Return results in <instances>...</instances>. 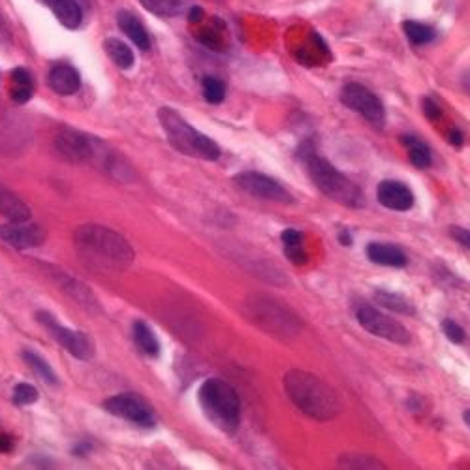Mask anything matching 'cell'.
I'll use <instances>...</instances> for the list:
<instances>
[{"instance_id": "cell-1", "label": "cell", "mask_w": 470, "mask_h": 470, "mask_svg": "<svg viewBox=\"0 0 470 470\" xmlns=\"http://www.w3.org/2000/svg\"><path fill=\"white\" fill-rule=\"evenodd\" d=\"M77 254L94 271L123 273L136 260L132 245L115 229L100 224H85L74 234Z\"/></svg>"}, {"instance_id": "cell-2", "label": "cell", "mask_w": 470, "mask_h": 470, "mask_svg": "<svg viewBox=\"0 0 470 470\" xmlns=\"http://www.w3.org/2000/svg\"><path fill=\"white\" fill-rule=\"evenodd\" d=\"M284 389L290 401L312 420L329 422L343 412L339 394L316 374L290 369L284 374Z\"/></svg>"}, {"instance_id": "cell-3", "label": "cell", "mask_w": 470, "mask_h": 470, "mask_svg": "<svg viewBox=\"0 0 470 470\" xmlns=\"http://www.w3.org/2000/svg\"><path fill=\"white\" fill-rule=\"evenodd\" d=\"M299 159L303 162L305 170L311 181L318 187V190L333 201L350 209L365 207V194L354 181L333 166L329 160L320 156L311 143H305L298 151Z\"/></svg>"}, {"instance_id": "cell-4", "label": "cell", "mask_w": 470, "mask_h": 470, "mask_svg": "<svg viewBox=\"0 0 470 470\" xmlns=\"http://www.w3.org/2000/svg\"><path fill=\"white\" fill-rule=\"evenodd\" d=\"M159 123L162 130L166 132L167 141L175 151L192 159L207 160V162L221 159V147L216 145V141L196 130L192 125H188L183 115H179L172 108H160Z\"/></svg>"}, {"instance_id": "cell-5", "label": "cell", "mask_w": 470, "mask_h": 470, "mask_svg": "<svg viewBox=\"0 0 470 470\" xmlns=\"http://www.w3.org/2000/svg\"><path fill=\"white\" fill-rule=\"evenodd\" d=\"M198 401L207 416L221 431L235 433L241 423V399L234 387L222 378H209L198 389Z\"/></svg>"}, {"instance_id": "cell-6", "label": "cell", "mask_w": 470, "mask_h": 470, "mask_svg": "<svg viewBox=\"0 0 470 470\" xmlns=\"http://www.w3.org/2000/svg\"><path fill=\"white\" fill-rule=\"evenodd\" d=\"M57 151L63 154V159L68 162H77V164H98L104 167L105 172H119L117 159L111 154L102 141L90 138L83 132L72 130V128H64L59 132L55 138Z\"/></svg>"}, {"instance_id": "cell-7", "label": "cell", "mask_w": 470, "mask_h": 470, "mask_svg": "<svg viewBox=\"0 0 470 470\" xmlns=\"http://www.w3.org/2000/svg\"><path fill=\"white\" fill-rule=\"evenodd\" d=\"M249 311L250 320L254 324L262 325L263 329L275 335L288 337L298 331L299 320L288 309H284L283 305L275 303L271 299H252Z\"/></svg>"}, {"instance_id": "cell-8", "label": "cell", "mask_w": 470, "mask_h": 470, "mask_svg": "<svg viewBox=\"0 0 470 470\" xmlns=\"http://www.w3.org/2000/svg\"><path fill=\"white\" fill-rule=\"evenodd\" d=\"M356 318L367 333H371L378 339L389 340L395 345H410L412 343V335L405 325L399 324L397 320L389 318L387 314L374 309V307L361 305L356 311Z\"/></svg>"}, {"instance_id": "cell-9", "label": "cell", "mask_w": 470, "mask_h": 470, "mask_svg": "<svg viewBox=\"0 0 470 470\" xmlns=\"http://www.w3.org/2000/svg\"><path fill=\"white\" fill-rule=\"evenodd\" d=\"M340 102L356 113H360L367 123L376 128H382L386 123V110L382 100L373 90L361 83H346L340 90Z\"/></svg>"}, {"instance_id": "cell-10", "label": "cell", "mask_w": 470, "mask_h": 470, "mask_svg": "<svg viewBox=\"0 0 470 470\" xmlns=\"http://www.w3.org/2000/svg\"><path fill=\"white\" fill-rule=\"evenodd\" d=\"M104 408L111 416L123 418L139 427H154L156 414L151 402H147L139 394H119L104 401Z\"/></svg>"}, {"instance_id": "cell-11", "label": "cell", "mask_w": 470, "mask_h": 470, "mask_svg": "<svg viewBox=\"0 0 470 470\" xmlns=\"http://www.w3.org/2000/svg\"><path fill=\"white\" fill-rule=\"evenodd\" d=\"M36 318L40 320V324L53 335V339L63 346L66 352L72 354L74 358H77V360L81 361H87L94 356V343H92V339H90L87 333L63 327L53 314H49V312L45 311L38 312Z\"/></svg>"}, {"instance_id": "cell-12", "label": "cell", "mask_w": 470, "mask_h": 470, "mask_svg": "<svg viewBox=\"0 0 470 470\" xmlns=\"http://www.w3.org/2000/svg\"><path fill=\"white\" fill-rule=\"evenodd\" d=\"M235 187L247 192L249 196L260 198V200L275 201V203H294L292 196L284 185L269 175H263L260 172H243L234 177Z\"/></svg>"}, {"instance_id": "cell-13", "label": "cell", "mask_w": 470, "mask_h": 470, "mask_svg": "<svg viewBox=\"0 0 470 470\" xmlns=\"http://www.w3.org/2000/svg\"><path fill=\"white\" fill-rule=\"evenodd\" d=\"M0 239L17 250L34 249L42 245L45 234L40 226L30 222H8L0 224Z\"/></svg>"}, {"instance_id": "cell-14", "label": "cell", "mask_w": 470, "mask_h": 470, "mask_svg": "<svg viewBox=\"0 0 470 470\" xmlns=\"http://www.w3.org/2000/svg\"><path fill=\"white\" fill-rule=\"evenodd\" d=\"M376 198L384 207L399 213L414 207V194L401 181H382L376 188Z\"/></svg>"}, {"instance_id": "cell-15", "label": "cell", "mask_w": 470, "mask_h": 470, "mask_svg": "<svg viewBox=\"0 0 470 470\" xmlns=\"http://www.w3.org/2000/svg\"><path fill=\"white\" fill-rule=\"evenodd\" d=\"M48 83L53 92L61 94V96H72L76 94L79 87H81V77L72 64H55L49 70Z\"/></svg>"}, {"instance_id": "cell-16", "label": "cell", "mask_w": 470, "mask_h": 470, "mask_svg": "<svg viewBox=\"0 0 470 470\" xmlns=\"http://www.w3.org/2000/svg\"><path fill=\"white\" fill-rule=\"evenodd\" d=\"M117 25L119 28L125 32L132 40V43L141 51H149L151 49V38L147 28L143 27V23L139 21V17L134 12L128 10H121L117 14Z\"/></svg>"}, {"instance_id": "cell-17", "label": "cell", "mask_w": 470, "mask_h": 470, "mask_svg": "<svg viewBox=\"0 0 470 470\" xmlns=\"http://www.w3.org/2000/svg\"><path fill=\"white\" fill-rule=\"evenodd\" d=\"M367 258L371 262L386 267H405L407 265V254L399 247L389 243H371L367 245Z\"/></svg>"}, {"instance_id": "cell-18", "label": "cell", "mask_w": 470, "mask_h": 470, "mask_svg": "<svg viewBox=\"0 0 470 470\" xmlns=\"http://www.w3.org/2000/svg\"><path fill=\"white\" fill-rule=\"evenodd\" d=\"M0 214L10 218V222L30 221V209L27 203L2 185H0Z\"/></svg>"}, {"instance_id": "cell-19", "label": "cell", "mask_w": 470, "mask_h": 470, "mask_svg": "<svg viewBox=\"0 0 470 470\" xmlns=\"http://www.w3.org/2000/svg\"><path fill=\"white\" fill-rule=\"evenodd\" d=\"M49 6V10L55 14V17L64 25L66 28H77L83 21V14L81 8L76 0H43Z\"/></svg>"}, {"instance_id": "cell-20", "label": "cell", "mask_w": 470, "mask_h": 470, "mask_svg": "<svg viewBox=\"0 0 470 470\" xmlns=\"http://www.w3.org/2000/svg\"><path fill=\"white\" fill-rule=\"evenodd\" d=\"M280 239H283L284 254L292 263L305 265L309 262V254H307V249H305L303 232H299L296 228H286L283 235H280Z\"/></svg>"}, {"instance_id": "cell-21", "label": "cell", "mask_w": 470, "mask_h": 470, "mask_svg": "<svg viewBox=\"0 0 470 470\" xmlns=\"http://www.w3.org/2000/svg\"><path fill=\"white\" fill-rule=\"evenodd\" d=\"M34 94V81L30 72L25 68H15L12 72V87H10V96L15 104H27Z\"/></svg>"}, {"instance_id": "cell-22", "label": "cell", "mask_w": 470, "mask_h": 470, "mask_svg": "<svg viewBox=\"0 0 470 470\" xmlns=\"http://www.w3.org/2000/svg\"><path fill=\"white\" fill-rule=\"evenodd\" d=\"M132 337H134L136 346H138L139 350L145 354V356L156 358L160 354L159 339H156L154 331H152L145 322H141V320H136V322H134V325H132Z\"/></svg>"}, {"instance_id": "cell-23", "label": "cell", "mask_w": 470, "mask_h": 470, "mask_svg": "<svg viewBox=\"0 0 470 470\" xmlns=\"http://www.w3.org/2000/svg\"><path fill=\"white\" fill-rule=\"evenodd\" d=\"M104 51L105 55L110 57L111 63L115 64L117 68L121 70H130L134 66V53L132 49L126 45L123 40H117V38H108L104 42Z\"/></svg>"}, {"instance_id": "cell-24", "label": "cell", "mask_w": 470, "mask_h": 470, "mask_svg": "<svg viewBox=\"0 0 470 470\" xmlns=\"http://www.w3.org/2000/svg\"><path fill=\"white\" fill-rule=\"evenodd\" d=\"M401 141H402V145L407 147L408 159H410V162H412L416 167H420V170H427V167L431 166V162H433V154H431L429 147L423 143L422 139H418L416 136L407 134V136H402Z\"/></svg>"}, {"instance_id": "cell-25", "label": "cell", "mask_w": 470, "mask_h": 470, "mask_svg": "<svg viewBox=\"0 0 470 470\" xmlns=\"http://www.w3.org/2000/svg\"><path fill=\"white\" fill-rule=\"evenodd\" d=\"M139 2L147 12L159 17H175L187 6V0H139Z\"/></svg>"}, {"instance_id": "cell-26", "label": "cell", "mask_w": 470, "mask_h": 470, "mask_svg": "<svg viewBox=\"0 0 470 470\" xmlns=\"http://www.w3.org/2000/svg\"><path fill=\"white\" fill-rule=\"evenodd\" d=\"M23 360L27 361L28 367L38 374V378H42V380L45 382V384H49V386H57L59 378H57L55 371L51 369V365H49L43 358H40L38 354L30 352V350H25V352H23Z\"/></svg>"}, {"instance_id": "cell-27", "label": "cell", "mask_w": 470, "mask_h": 470, "mask_svg": "<svg viewBox=\"0 0 470 470\" xmlns=\"http://www.w3.org/2000/svg\"><path fill=\"white\" fill-rule=\"evenodd\" d=\"M374 299H376V303L382 305V307H386L389 311L401 312V314H408V316L414 314V307H412V303H410L407 298L399 296V294L378 290L376 292V296H374Z\"/></svg>"}, {"instance_id": "cell-28", "label": "cell", "mask_w": 470, "mask_h": 470, "mask_svg": "<svg viewBox=\"0 0 470 470\" xmlns=\"http://www.w3.org/2000/svg\"><path fill=\"white\" fill-rule=\"evenodd\" d=\"M402 30L407 34L408 42L412 45H425V43L435 40V30L427 25L418 21H405L402 23Z\"/></svg>"}, {"instance_id": "cell-29", "label": "cell", "mask_w": 470, "mask_h": 470, "mask_svg": "<svg viewBox=\"0 0 470 470\" xmlns=\"http://www.w3.org/2000/svg\"><path fill=\"white\" fill-rule=\"evenodd\" d=\"M201 89H203V98L207 100L209 104H221L226 98V85L222 83L218 77H203Z\"/></svg>"}, {"instance_id": "cell-30", "label": "cell", "mask_w": 470, "mask_h": 470, "mask_svg": "<svg viewBox=\"0 0 470 470\" xmlns=\"http://www.w3.org/2000/svg\"><path fill=\"white\" fill-rule=\"evenodd\" d=\"M222 28H224V23L216 19V28L213 27L203 28L200 34H198V40H200L205 48L221 51L222 43H224V40H222Z\"/></svg>"}, {"instance_id": "cell-31", "label": "cell", "mask_w": 470, "mask_h": 470, "mask_svg": "<svg viewBox=\"0 0 470 470\" xmlns=\"http://www.w3.org/2000/svg\"><path fill=\"white\" fill-rule=\"evenodd\" d=\"M339 464L345 469H384L386 467L371 456H343Z\"/></svg>"}, {"instance_id": "cell-32", "label": "cell", "mask_w": 470, "mask_h": 470, "mask_svg": "<svg viewBox=\"0 0 470 470\" xmlns=\"http://www.w3.org/2000/svg\"><path fill=\"white\" fill-rule=\"evenodd\" d=\"M14 401L17 405H32L38 401V389L30 384H17L14 387Z\"/></svg>"}, {"instance_id": "cell-33", "label": "cell", "mask_w": 470, "mask_h": 470, "mask_svg": "<svg viewBox=\"0 0 470 470\" xmlns=\"http://www.w3.org/2000/svg\"><path fill=\"white\" fill-rule=\"evenodd\" d=\"M442 331L453 345H463L464 340H467L464 329L457 322H453V320H442Z\"/></svg>"}, {"instance_id": "cell-34", "label": "cell", "mask_w": 470, "mask_h": 470, "mask_svg": "<svg viewBox=\"0 0 470 470\" xmlns=\"http://www.w3.org/2000/svg\"><path fill=\"white\" fill-rule=\"evenodd\" d=\"M422 110H423V113H425V117H427L429 121H438V119L442 117V110H440L438 102H436V100H433V98H423Z\"/></svg>"}, {"instance_id": "cell-35", "label": "cell", "mask_w": 470, "mask_h": 470, "mask_svg": "<svg viewBox=\"0 0 470 470\" xmlns=\"http://www.w3.org/2000/svg\"><path fill=\"white\" fill-rule=\"evenodd\" d=\"M449 235L456 239L461 247H464V249H469V245H470V234H469V229H464V228H459V226H451L449 228Z\"/></svg>"}, {"instance_id": "cell-36", "label": "cell", "mask_w": 470, "mask_h": 470, "mask_svg": "<svg viewBox=\"0 0 470 470\" xmlns=\"http://www.w3.org/2000/svg\"><path fill=\"white\" fill-rule=\"evenodd\" d=\"M448 139L451 141V145L461 147L464 143V134L459 128H451L448 134Z\"/></svg>"}, {"instance_id": "cell-37", "label": "cell", "mask_w": 470, "mask_h": 470, "mask_svg": "<svg viewBox=\"0 0 470 470\" xmlns=\"http://www.w3.org/2000/svg\"><path fill=\"white\" fill-rule=\"evenodd\" d=\"M203 10L200 6H192L188 10V21L190 23H200L203 19Z\"/></svg>"}, {"instance_id": "cell-38", "label": "cell", "mask_w": 470, "mask_h": 470, "mask_svg": "<svg viewBox=\"0 0 470 470\" xmlns=\"http://www.w3.org/2000/svg\"><path fill=\"white\" fill-rule=\"evenodd\" d=\"M10 449H14V440H12V436L8 435H2L0 436V451H10Z\"/></svg>"}, {"instance_id": "cell-39", "label": "cell", "mask_w": 470, "mask_h": 470, "mask_svg": "<svg viewBox=\"0 0 470 470\" xmlns=\"http://www.w3.org/2000/svg\"><path fill=\"white\" fill-rule=\"evenodd\" d=\"M339 243L343 247H350L352 245V235L348 229H340L339 232Z\"/></svg>"}, {"instance_id": "cell-40", "label": "cell", "mask_w": 470, "mask_h": 470, "mask_svg": "<svg viewBox=\"0 0 470 470\" xmlns=\"http://www.w3.org/2000/svg\"><path fill=\"white\" fill-rule=\"evenodd\" d=\"M464 423L469 425V410H464Z\"/></svg>"}]
</instances>
